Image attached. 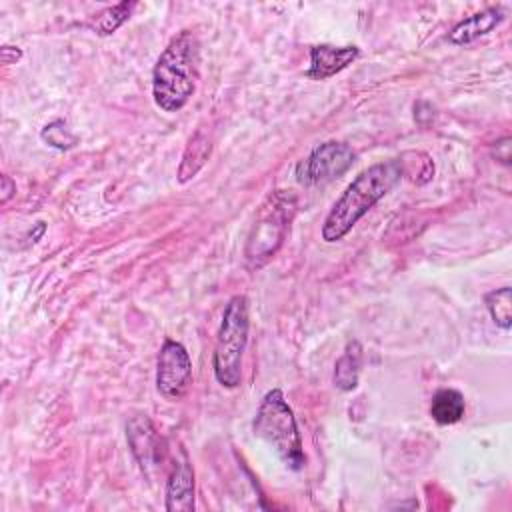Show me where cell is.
<instances>
[{
    "label": "cell",
    "instance_id": "ac0fdd59",
    "mask_svg": "<svg viewBox=\"0 0 512 512\" xmlns=\"http://www.w3.org/2000/svg\"><path fill=\"white\" fill-rule=\"evenodd\" d=\"M0 58H2L4 64H14V62H18V60L22 58V50H20L18 46H8V44H4V46L0 48Z\"/></svg>",
    "mask_w": 512,
    "mask_h": 512
},
{
    "label": "cell",
    "instance_id": "30bf717a",
    "mask_svg": "<svg viewBox=\"0 0 512 512\" xmlns=\"http://www.w3.org/2000/svg\"><path fill=\"white\" fill-rule=\"evenodd\" d=\"M166 502L168 512H192L194 510V470L186 454L178 460L166 480Z\"/></svg>",
    "mask_w": 512,
    "mask_h": 512
},
{
    "label": "cell",
    "instance_id": "3957f363",
    "mask_svg": "<svg viewBox=\"0 0 512 512\" xmlns=\"http://www.w3.org/2000/svg\"><path fill=\"white\" fill-rule=\"evenodd\" d=\"M250 308L244 294H236L228 300L222 312V322L216 334L212 368L220 386L238 388L242 382V358L248 344Z\"/></svg>",
    "mask_w": 512,
    "mask_h": 512
},
{
    "label": "cell",
    "instance_id": "5b68a950",
    "mask_svg": "<svg viewBox=\"0 0 512 512\" xmlns=\"http://www.w3.org/2000/svg\"><path fill=\"white\" fill-rule=\"evenodd\" d=\"M294 208L296 198L290 192L276 190L268 198L246 244V260L250 262V266L260 268L274 256L286 236Z\"/></svg>",
    "mask_w": 512,
    "mask_h": 512
},
{
    "label": "cell",
    "instance_id": "9a60e30c",
    "mask_svg": "<svg viewBox=\"0 0 512 512\" xmlns=\"http://www.w3.org/2000/svg\"><path fill=\"white\" fill-rule=\"evenodd\" d=\"M486 310L496 326L508 330L512 326V288L502 286L484 296Z\"/></svg>",
    "mask_w": 512,
    "mask_h": 512
},
{
    "label": "cell",
    "instance_id": "5bb4252c",
    "mask_svg": "<svg viewBox=\"0 0 512 512\" xmlns=\"http://www.w3.org/2000/svg\"><path fill=\"white\" fill-rule=\"evenodd\" d=\"M360 362H362V346L358 340H350L344 348V354L336 360V366H334L332 382L338 390L350 392L358 386Z\"/></svg>",
    "mask_w": 512,
    "mask_h": 512
},
{
    "label": "cell",
    "instance_id": "9c48e42d",
    "mask_svg": "<svg viewBox=\"0 0 512 512\" xmlns=\"http://www.w3.org/2000/svg\"><path fill=\"white\" fill-rule=\"evenodd\" d=\"M360 50L356 46H332V44H318L310 48V68L306 76L312 80H328L348 68Z\"/></svg>",
    "mask_w": 512,
    "mask_h": 512
},
{
    "label": "cell",
    "instance_id": "ba28073f",
    "mask_svg": "<svg viewBox=\"0 0 512 512\" xmlns=\"http://www.w3.org/2000/svg\"><path fill=\"white\" fill-rule=\"evenodd\" d=\"M128 446L140 464V470L152 478L156 470H162L166 446L162 436L156 432L152 420L146 414H136L126 424Z\"/></svg>",
    "mask_w": 512,
    "mask_h": 512
},
{
    "label": "cell",
    "instance_id": "6da1fadb",
    "mask_svg": "<svg viewBox=\"0 0 512 512\" xmlns=\"http://www.w3.org/2000/svg\"><path fill=\"white\" fill-rule=\"evenodd\" d=\"M404 176V162L390 158L362 170L340 194L322 224V240L332 244L342 240Z\"/></svg>",
    "mask_w": 512,
    "mask_h": 512
},
{
    "label": "cell",
    "instance_id": "7c38bea8",
    "mask_svg": "<svg viewBox=\"0 0 512 512\" xmlns=\"http://www.w3.org/2000/svg\"><path fill=\"white\" fill-rule=\"evenodd\" d=\"M210 154H212V138L204 128H198L190 136V140L184 148V154H182V160L178 166V174H176L178 182L186 184L188 180H192L204 168Z\"/></svg>",
    "mask_w": 512,
    "mask_h": 512
},
{
    "label": "cell",
    "instance_id": "e0dca14e",
    "mask_svg": "<svg viewBox=\"0 0 512 512\" xmlns=\"http://www.w3.org/2000/svg\"><path fill=\"white\" fill-rule=\"evenodd\" d=\"M40 138H42L48 146H52V148H56V150H70V148H74V146L78 144L76 134L68 128V124H66L62 118H56V120L48 122V124L42 128Z\"/></svg>",
    "mask_w": 512,
    "mask_h": 512
},
{
    "label": "cell",
    "instance_id": "8fae6325",
    "mask_svg": "<svg viewBox=\"0 0 512 512\" xmlns=\"http://www.w3.org/2000/svg\"><path fill=\"white\" fill-rule=\"evenodd\" d=\"M506 18V12L502 6H488L464 20H460L450 32H448V40L456 46L462 44H470L474 40H478L480 36L490 34L496 26H500Z\"/></svg>",
    "mask_w": 512,
    "mask_h": 512
},
{
    "label": "cell",
    "instance_id": "8992f818",
    "mask_svg": "<svg viewBox=\"0 0 512 512\" xmlns=\"http://www.w3.org/2000/svg\"><path fill=\"white\" fill-rule=\"evenodd\" d=\"M356 162V152L346 142L328 140L318 144L306 158L296 164V180L304 186L328 184L346 174Z\"/></svg>",
    "mask_w": 512,
    "mask_h": 512
},
{
    "label": "cell",
    "instance_id": "4fadbf2b",
    "mask_svg": "<svg viewBox=\"0 0 512 512\" xmlns=\"http://www.w3.org/2000/svg\"><path fill=\"white\" fill-rule=\"evenodd\" d=\"M466 412V402L462 392L454 388H440L430 402V416L440 426H450L462 420Z\"/></svg>",
    "mask_w": 512,
    "mask_h": 512
},
{
    "label": "cell",
    "instance_id": "2e32d148",
    "mask_svg": "<svg viewBox=\"0 0 512 512\" xmlns=\"http://www.w3.org/2000/svg\"><path fill=\"white\" fill-rule=\"evenodd\" d=\"M134 8H136V2H120V4L108 6L100 14H96V18L90 22V26L96 34L110 36L130 18Z\"/></svg>",
    "mask_w": 512,
    "mask_h": 512
},
{
    "label": "cell",
    "instance_id": "d6986e66",
    "mask_svg": "<svg viewBox=\"0 0 512 512\" xmlns=\"http://www.w3.org/2000/svg\"><path fill=\"white\" fill-rule=\"evenodd\" d=\"M14 192H16V184L12 182V178L8 174H2V198H0V202L6 204Z\"/></svg>",
    "mask_w": 512,
    "mask_h": 512
},
{
    "label": "cell",
    "instance_id": "277c9868",
    "mask_svg": "<svg viewBox=\"0 0 512 512\" xmlns=\"http://www.w3.org/2000/svg\"><path fill=\"white\" fill-rule=\"evenodd\" d=\"M254 434L268 442L278 458L290 470H302L306 464L302 436L296 424V416L286 402L280 388H272L264 394L256 418H254Z\"/></svg>",
    "mask_w": 512,
    "mask_h": 512
},
{
    "label": "cell",
    "instance_id": "7a4b0ae2",
    "mask_svg": "<svg viewBox=\"0 0 512 512\" xmlns=\"http://www.w3.org/2000/svg\"><path fill=\"white\" fill-rule=\"evenodd\" d=\"M200 78V42L192 30H180L160 52L152 68V98L164 112L182 110Z\"/></svg>",
    "mask_w": 512,
    "mask_h": 512
},
{
    "label": "cell",
    "instance_id": "52a82bcc",
    "mask_svg": "<svg viewBox=\"0 0 512 512\" xmlns=\"http://www.w3.org/2000/svg\"><path fill=\"white\" fill-rule=\"evenodd\" d=\"M192 384V360L184 344L166 338L156 360V388L170 400L178 402L186 396Z\"/></svg>",
    "mask_w": 512,
    "mask_h": 512
}]
</instances>
